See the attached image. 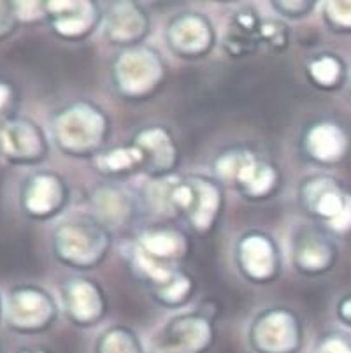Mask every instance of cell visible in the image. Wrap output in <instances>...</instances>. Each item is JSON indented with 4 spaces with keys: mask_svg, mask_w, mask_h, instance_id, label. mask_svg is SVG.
<instances>
[{
    "mask_svg": "<svg viewBox=\"0 0 351 353\" xmlns=\"http://www.w3.org/2000/svg\"><path fill=\"white\" fill-rule=\"evenodd\" d=\"M190 252L188 234L178 227L153 225L135 234L125 248V259L132 276L151 294L185 269Z\"/></svg>",
    "mask_w": 351,
    "mask_h": 353,
    "instance_id": "1",
    "label": "cell"
},
{
    "mask_svg": "<svg viewBox=\"0 0 351 353\" xmlns=\"http://www.w3.org/2000/svg\"><path fill=\"white\" fill-rule=\"evenodd\" d=\"M111 132L109 114L92 101L63 105L51 117V143L70 159H97Z\"/></svg>",
    "mask_w": 351,
    "mask_h": 353,
    "instance_id": "2",
    "label": "cell"
},
{
    "mask_svg": "<svg viewBox=\"0 0 351 353\" xmlns=\"http://www.w3.org/2000/svg\"><path fill=\"white\" fill-rule=\"evenodd\" d=\"M211 171L221 187L234 188L251 202L267 201L281 187L279 167L250 148L223 150L212 160Z\"/></svg>",
    "mask_w": 351,
    "mask_h": 353,
    "instance_id": "3",
    "label": "cell"
},
{
    "mask_svg": "<svg viewBox=\"0 0 351 353\" xmlns=\"http://www.w3.org/2000/svg\"><path fill=\"white\" fill-rule=\"evenodd\" d=\"M112 246L111 230L93 216L58 223L51 236V253L63 268L92 271L104 264Z\"/></svg>",
    "mask_w": 351,
    "mask_h": 353,
    "instance_id": "4",
    "label": "cell"
},
{
    "mask_svg": "<svg viewBox=\"0 0 351 353\" xmlns=\"http://www.w3.org/2000/svg\"><path fill=\"white\" fill-rule=\"evenodd\" d=\"M166 62L159 50L148 44L127 48L111 63V81L125 101H146L166 83Z\"/></svg>",
    "mask_w": 351,
    "mask_h": 353,
    "instance_id": "5",
    "label": "cell"
},
{
    "mask_svg": "<svg viewBox=\"0 0 351 353\" xmlns=\"http://www.w3.org/2000/svg\"><path fill=\"white\" fill-rule=\"evenodd\" d=\"M172 206L176 216L185 218L195 236L208 237L221 220L225 190L212 176H179L172 192Z\"/></svg>",
    "mask_w": 351,
    "mask_h": 353,
    "instance_id": "6",
    "label": "cell"
},
{
    "mask_svg": "<svg viewBox=\"0 0 351 353\" xmlns=\"http://www.w3.org/2000/svg\"><path fill=\"white\" fill-rule=\"evenodd\" d=\"M299 204L330 236L351 234V192L334 176H308L299 185Z\"/></svg>",
    "mask_w": 351,
    "mask_h": 353,
    "instance_id": "7",
    "label": "cell"
},
{
    "mask_svg": "<svg viewBox=\"0 0 351 353\" xmlns=\"http://www.w3.org/2000/svg\"><path fill=\"white\" fill-rule=\"evenodd\" d=\"M217 319L201 307L179 313L154 330L148 353H209L217 343Z\"/></svg>",
    "mask_w": 351,
    "mask_h": 353,
    "instance_id": "8",
    "label": "cell"
},
{
    "mask_svg": "<svg viewBox=\"0 0 351 353\" xmlns=\"http://www.w3.org/2000/svg\"><path fill=\"white\" fill-rule=\"evenodd\" d=\"M251 353H302L304 322L288 306H269L259 311L246 332Z\"/></svg>",
    "mask_w": 351,
    "mask_h": 353,
    "instance_id": "9",
    "label": "cell"
},
{
    "mask_svg": "<svg viewBox=\"0 0 351 353\" xmlns=\"http://www.w3.org/2000/svg\"><path fill=\"white\" fill-rule=\"evenodd\" d=\"M58 304L50 290L39 285H16L4 299V322L18 336H39L54 325Z\"/></svg>",
    "mask_w": 351,
    "mask_h": 353,
    "instance_id": "10",
    "label": "cell"
},
{
    "mask_svg": "<svg viewBox=\"0 0 351 353\" xmlns=\"http://www.w3.org/2000/svg\"><path fill=\"white\" fill-rule=\"evenodd\" d=\"M70 188L62 174L41 169L23 179L19 187V210L28 220L50 221L67 210Z\"/></svg>",
    "mask_w": 351,
    "mask_h": 353,
    "instance_id": "11",
    "label": "cell"
},
{
    "mask_svg": "<svg viewBox=\"0 0 351 353\" xmlns=\"http://www.w3.org/2000/svg\"><path fill=\"white\" fill-rule=\"evenodd\" d=\"M163 39L174 57L181 60H201L217 48L218 32L204 12L181 11L167 21Z\"/></svg>",
    "mask_w": 351,
    "mask_h": 353,
    "instance_id": "12",
    "label": "cell"
},
{
    "mask_svg": "<svg viewBox=\"0 0 351 353\" xmlns=\"http://www.w3.org/2000/svg\"><path fill=\"white\" fill-rule=\"evenodd\" d=\"M50 137L37 121L9 117L0 123V157L9 165L32 167L50 157Z\"/></svg>",
    "mask_w": 351,
    "mask_h": 353,
    "instance_id": "13",
    "label": "cell"
},
{
    "mask_svg": "<svg viewBox=\"0 0 351 353\" xmlns=\"http://www.w3.org/2000/svg\"><path fill=\"white\" fill-rule=\"evenodd\" d=\"M234 260L250 283L269 285L281 274L283 259L278 241L263 230H248L236 241Z\"/></svg>",
    "mask_w": 351,
    "mask_h": 353,
    "instance_id": "14",
    "label": "cell"
},
{
    "mask_svg": "<svg viewBox=\"0 0 351 353\" xmlns=\"http://www.w3.org/2000/svg\"><path fill=\"white\" fill-rule=\"evenodd\" d=\"M46 23L58 39H88L104 21V9L95 0H44Z\"/></svg>",
    "mask_w": 351,
    "mask_h": 353,
    "instance_id": "15",
    "label": "cell"
},
{
    "mask_svg": "<svg viewBox=\"0 0 351 353\" xmlns=\"http://www.w3.org/2000/svg\"><path fill=\"white\" fill-rule=\"evenodd\" d=\"M66 319L79 329L101 323L109 311V299L99 281L88 276H72L60 283Z\"/></svg>",
    "mask_w": 351,
    "mask_h": 353,
    "instance_id": "16",
    "label": "cell"
},
{
    "mask_svg": "<svg viewBox=\"0 0 351 353\" xmlns=\"http://www.w3.org/2000/svg\"><path fill=\"white\" fill-rule=\"evenodd\" d=\"M337 245L320 225H301L292 237V264L301 276L320 278L334 269Z\"/></svg>",
    "mask_w": 351,
    "mask_h": 353,
    "instance_id": "17",
    "label": "cell"
},
{
    "mask_svg": "<svg viewBox=\"0 0 351 353\" xmlns=\"http://www.w3.org/2000/svg\"><path fill=\"white\" fill-rule=\"evenodd\" d=\"M102 34L111 46L121 50L141 46L151 34L150 12L132 0L111 2L104 9Z\"/></svg>",
    "mask_w": 351,
    "mask_h": 353,
    "instance_id": "18",
    "label": "cell"
},
{
    "mask_svg": "<svg viewBox=\"0 0 351 353\" xmlns=\"http://www.w3.org/2000/svg\"><path fill=\"white\" fill-rule=\"evenodd\" d=\"M143 157V172L148 179L176 174L179 165V146L169 128L163 125H146L130 139Z\"/></svg>",
    "mask_w": 351,
    "mask_h": 353,
    "instance_id": "19",
    "label": "cell"
},
{
    "mask_svg": "<svg viewBox=\"0 0 351 353\" xmlns=\"http://www.w3.org/2000/svg\"><path fill=\"white\" fill-rule=\"evenodd\" d=\"M90 216L112 232L123 229L137 218L141 210V199L134 192L116 181L101 183L92 188L88 195Z\"/></svg>",
    "mask_w": 351,
    "mask_h": 353,
    "instance_id": "20",
    "label": "cell"
},
{
    "mask_svg": "<svg viewBox=\"0 0 351 353\" xmlns=\"http://www.w3.org/2000/svg\"><path fill=\"white\" fill-rule=\"evenodd\" d=\"M350 139L339 123L330 120L313 121L305 127L301 137V150L313 163L334 167L348 155Z\"/></svg>",
    "mask_w": 351,
    "mask_h": 353,
    "instance_id": "21",
    "label": "cell"
},
{
    "mask_svg": "<svg viewBox=\"0 0 351 353\" xmlns=\"http://www.w3.org/2000/svg\"><path fill=\"white\" fill-rule=\"evenodd\" d=\"M305 78L321 92H334L348 79V70L343 59L336 53L323 51L305 63Z\"/></svg>",
    "mask_w": 351,
    "mask_h": 353,
    "instance_id": "22",
    "label": "cell"
},
{
    "mask_svg": "<svg viewBox=\"0 0 351 353\" xmlns=\"http://www.w3.org/2000/svg\"><path fill=\"white\" fill-rule=\"evenodd\" d=\"M93 160H95L97 171L111 179V181H114L120 176L130 174V172L143 171V157L130 141L123 146L104 150L101 155Z\"/></svg>",
    "mask_w": 351,
    "mask_h": 353,
    "instance_id": "23",
    "label": "cell"
},
{
    "mask_svg": "<svg viewBox=\"0 0 351 353\" xmlns=\"http://www.w3.org/2000/svg\"><path fill=\"white\" fill-rule=\"evenodd\" d=\"M92 353H148V350L132 327L111 325L97 336Z\"/></svg>",
    "mask_w": 351,
    "mask_h": 353,
    "instance_id": "24",
    "label": "cell"
},
{
    "mask_svg": "<svg viewBox=\"0 0 351 353\" xmlns=\"http://www.w3.org/2000/svg\"><path fill=\"white\" fill-rule=\"evenodd\" d=\"M179 176H167V178L148 179L144 190L141 194V208L150 211L154 216L170 218L176 216L172 206V192Z\"/></svg>",
    "mask_w": 351,
    "mask_h": 353,
    "instance_id": "25",
    "label": "cell"
},
{
    "mask_svg": "<svg viewBox=\"0 0 351 353\" xmlns=\"http://www.w3.org/2000/svg\"><path fill=\"white\" fill-rule=\"evenodd\" d=\"M193 294H195V280L190 272L181 269L167 283L151 292L150 295L153 297L154 303L160 304L162 307L176 310V307H183L185 304H188Z\"/></svg>",
    "mask_w": 351,
    "mask_h": 353,
    "instance_id": "26",
    "label": "cell"
},
{
    "mask_svg": "<svg viewBox=\"0 0 351 353\" xmlns=\"http://www.w3.org/2000/svg\"><path fill=\"white\" fill-rule=\"evenodd\" d=\"M259 48L272 53H283L290 46L292 28L283 20H267L263 18L259 28Z\"/></svg>",
    "mask_w": 351,
    "mask_h": 353,
    "instance_id": "27",
    "label": "cell"
},
{
    "mask_svg": "<svg viewBox=\"0 0 351 353\" xmlns=\"http://www.w3.org/2000/svg\"><path fill=\"white\" fill-rule=\"evenodd\" d=\"M321 14L328 27L337 32H351V0H328L321 4Z\"/></svg>",
    "mask_w": 351,
    "mask_h": 353,
    "instance_id": "28",
    "label": "cell"
},
{
    "mask_svg": "<svg viewBox=\"0 0 351 353\" xmlns=\"http://www.w3.org/2000/svg\"><path fill=\"white\" fill-rule=\"evenodd\" d=\"M311 353H351V332L327 330L314 341Z\"/></svg>",
    "mask_w": 351,
    "mask_h": 353,
    "instance_id": "29",
    "label": "cell"
},
{
    "mask_svg": "<svg viewBox=\"0 0 351 353\" xmlns=\"http://www.w3.org/2000/svg\"><path fill=\"white\" fill-rule=\"evenodd\" d=\"M318 2L314 0H272L270 8L274 9L278 16H281L283 21H295L308 18L311 12L317 9Z\"/></svg>",
    "mask_w": 351,
    "mask_h": 353,
    "instance_id": "30",
    "label": "cell"
},
{
    "mask_svg": "<svg viewBox=\"0 0 351 353\" xmlns=\"http://www.w3.org/2000/svg\"><path fill=\"white\" fill-rule=\"evenodd\" d=\"M16 16L19 25H32L37 21H46L44 0H14Z\"/></svg>",
    "mask_w": 351,
    "mask_h": 353,
    "instance_id": "31",
    "label": "cell"
},
{
    "mask_svg": "<svg viewBox=\"0 0 351 353\" xmlns=\"http://www.w3.org/2000/svg\"><path fill=\"white\" fill-rule=\"evenodd\" d=\"M19 27L12 0H0V43L9 39Z\"/></svg>",
    "mask_w": 351,
    "mask_h": 353,
    "instance_id": "32",
    "label": "cell"
},
{
    "mask_svg": "<svg viewBox=\"0 0 351 353\" xmlns=\"http://www.w3.org/2000/svg\"><path fill=\"white\" fill-rule=\"evenodd\" d=\"M336 314L339 322L351 332V294H346L344 297H341L336 307Z\"/></svg>",
    "mask_w": 351,
    "mask_h": 353,
    "instance_id": "33",
    "label": "cell"
},
{
    "mask_svg": "<svg viewBox=\"0 0 351 353\" xmlns=\"http://www.w3.org/2000/svg\"><path fill=\"white\" fill-rule=\"evenodd\" d=\"M14 102V88L11 83L0 79V113H6Z\"/></svg>",
    "mask_w": 351,
    "mask_h": 353,
    "instance_id": "34",
    "label": "cell"
},
{
    "mask_svg": "<svg viewBox=\"0 0 351 353\" xmlns=\"http://www.w3.org/2000/svg\"><path fill=\"white\" fill-rule=\"evenodd\" d=\"M16 353H51L46 346H21L16 350Z\"/></svg>",
    "mask_w": 351,
    "mask_h": 353,
    "instance_id": "35",
    "label": "cell"
},
{
    "mask_svg": "<svg viewBox=\"0 0 351 353\" xmlns=\"http://www.w3.org/2000/svg\"><path fill=\"white\" fill-rule=\"evenodd\" d=\"M4 320V299H2V295H0V322Z\"/></svg>",
    "mask_w": 351,
    "mask_h": 353,
    "instance_id": "36",
    "label": "cell"
},
{
    "mask_svg": "<svg viewBox=\"0 0 351 353\" xmlns=\"http://www.w3.org/2000/svg\"><path fill=\"white\" fill-rule=\"evenodd\" d=\"M350 88H351V74H350Z\"/></svg>",
    "mask_w": 351,
    "mask_h": 353,
    "instance_id": "37",
    "label": "cell"
}]
</instances>
